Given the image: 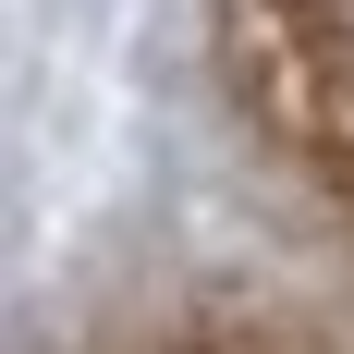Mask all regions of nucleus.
Masks as SVG:
<instances>
[{"instance_id":"1","label":"nucleus","mask_w":354,"mask_h":354,"mask_svg":"<svg viewBox=\"0 0 354 354\" xmlns=\"http://www.w3.org/2000/svg\"><path fill=\"white\" fill-rule=\"evenodd\" d=\"M232 49L269 135L306 147L330 196H354V0H232Z\"/></svg>"}]
</instances>
